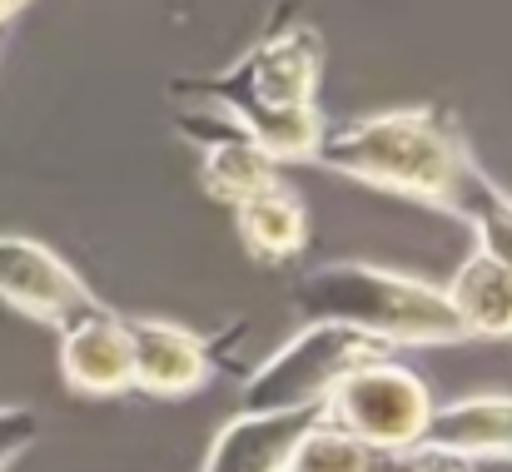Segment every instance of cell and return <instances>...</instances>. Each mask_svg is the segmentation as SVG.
I'll return each mask as SVG.
<instances>
[{"label":"cell","mask_w":512,"mask_h":472,"mask_svg":"<svg viewBox=\"0 0 512 472\" xmlns=\"http://www.w3.org/2000/svg\"><path fill=\"white\" fill-rule=\"evenodd\" d=\"M373 463H378V448H368L363 438L343 433L324 418L294 443V453L284 458V472H373Z\"/></svg>","instance_id":"obj_15"},{"label":"cell","mask_w":512,"mask_h":472,"mask_svg":"<svg viewBox=\"0 0 512 472\" xmlns=\"http://www.w3.org/2000/svg\"><path fill=\"white\" fill-rule=\"evenodd\" d=\"M468 338H512V264L473 249V259L443 289Z\"/></svg>","instance_id":"obj_13"},{"label":"cell","mask_w":512,"mask_h":472,"mask_svg":"<svg viewBox=\"0 0 512 472\" xmlns=\"http://www.w3.org/2000/svg\"><path fill=\"white\" fill-rule=\"evenodd\" d=\"M309 323H343L373 343H463L468 328L443 289L378 264H319L289 289Z\"/></svg>","instance_id":"obj_3"},{"label":"cell","mask_w":512,"mask_h":472,"mask_svg":"<svg viewBox=\"0 0 512 472\" xmlns=\"http://www.w3.org/2000/svg\"><path fill=\"white\" fill-rule=\"evenodd\" d=\"M20 5H25V0H0V20H5V15H15Z\"/></svg>","instance_id":"obj_18"},{"label":"cell","mask_w":512,"mask_h":472,"mask_svg":"<svg viewBox=\"0 0 512 472\" xmlns=\"http://www.w3.org/2000/svg\"><path fill=\"white\" fill-rule=\"evenodd\" d=\"M428 413H433V393L428 383L393 363L388 353L358 363L348 378H339V388L324 398V418L363 438L368 448L378 453H393V448H413L428 428Z\"/></svg>","instance_id":"obj_5"},{"label":"cell","mask_w":512,"mask_h":472,"mask_svg":"<svg viewBox=\"0 0 512 472\" xmlns=\"http://www.w3.org/2000/svg\"><path fill=\"white\" fill-rule=\"evenodd\" d=\"M60 378L85 398L130 393V333L125 318L90 304L60 328Z\"/></svg>","instance_id":"obj_8"},{"label":"cell","mask_w":512,"mask_h":472,"mask_svg":"<svg viewBox=\"0 0 512 472\" xmlns=\"http://www.w3.org/2000/svg\"><path fill=\"white\" fill-rule=\"evenodd\" d=\"M448 214H458L478 234V249L483 254L512 264V194L493 174H483L478 164H468L463 179H458V194H453V209Z\"/></svg>","instance_id":"obj_14"},{"label":"cell","mask_w":512,"mask_h":472,"mask_svg":"<svg viewBox=\"0 0 512 472\" xmlns=\"http://www.w3.org/2000/svg\"><path fill=\"white\" fill-rule=\"evenodd\" d=\"M314 423H324V403L289 413H239L219 428L199 472H284V458Z\"/></svg>","instance_id":"obj_9"},{"label":"cell","mask_w":512,"mask_h":472,"mask_svg":"<svg viewBox=\"0 0 512 472\" xmlns=\"http://www.w3.org/2000/svg\"><path fill=\"white\" fill-rule=\"evenodd\" d=\"M383 343L343 328V323H309L299 338H289L274 358H264L244 383V413H289L324 403L339 378H348L358 363L378 358Z\"/></svg>","instance_id":"obj_4"},{"label":"cell","mask_w":512,"mask_h":472,"mask_svg":"<svg viewBox=\"0 0 512 472\" xmlns=\"http://www.w3.org/2000/svg\"><path fill=\"white\" fill-rule=\"evenodd\" d=\"M130 333V388L150 398H184L209 383L214 353L199 333L165 318H125Z\"/></svg>","instance_id":"obj_7"},{"label":"cell","mask_w":512,"mask_h":472,"mask_svg":"<svg viewBox=\"0 0 512 472\" xmlns=\"http://www.w3.org/2000/svg\"><path fill=\"white\" fill-rule=\"evenodd\" d=\"M0 299L25 318H40L55 328H65L90 304H100L55 249L25 234H0Z\"/></svg>","instance_id":"obj_6"},{"label":"cell","mask_w":512,"mask_h":472,"mask_svg":"<svg viewBox=\"0 0 512 472\" xmlns=\"http://www.w3.org/2000/svg\"><path fill=\"white\" fill-rule=\"evenodd\" d=\"M229 209H234L239 239H244V249H249L254 259L279 264V259H289V254H299V249L309 244V214H304L299 194H294L284 179H269L264 189L244 194V199L229 204Z\"/></svg>","instance_id":"obj_12"},{"label":"cell","mask_w":512,"mask_h":472,"mask_svg":"<svg viewBox=\"0 0 512 472\" xmlns=\"http://www.w3.org/2000/svg\"><path fill=\"white\" fill-rule=\"evenodd\" d=\"M428 448L458 453V458H512V398L503 393H478L458 403H433L423 438Z\"/></svg>","instance_id":"obj_10"},{"label":"cell","mask_w":512,"mask_h":472,"mask_svg":"<svg viewBox=\"0 0 512 472\" xmlns=\"http://www.w3.org/2000/svg\"><path fill=\"white\" fill-rule=\"evenodd\" d=\"M184 135H194V140L204 145L199 184H204V194L219 199V204H239L244 194H254V189H264L269 179H279V159L269 155L259 140H249L239 125H229V120H224L214 135H204V130H184Z\"/></svg>","instance_id":"obj_11"},{"label":"cell","mask_w":512,"mask_h":472,"mask_svg":"<svg viewBox=\"0 0 512 472\" xmlns=\"http://www.w3.org/2000/svg\"><path fill=\"white\" fill-rule=\"evenodd\" d=\"M373 472H473V458H458V453H443V448L413 443V448L378 453Z\"/></svg>","instance_id":"obj_16"},{"label":"cell","mask_w":512,"mask_h":472,"mask_svg":"<svg viewBox=\"0 0 512 472\" xmlns=\"http://www.w3.org/2000/svg\"><path fill=\"white\" fill-rule=\"evenodd\" d=\"M35 433H40V418H35L30 408H10V403H0V472L10 468V463L35 443Z\"/></svg>","instance_id":"obj_17"},{"label":"cell","mask_w":512,"mask_h":472,"mask_svg":"<svg viewBox=\"0 0 512 472\" xmlns=\"http://www.w3.org/2000/svg\"><path fill=\"white\" fill-rule=\"evenodd\" d=\"M324 45L314 30H289L274 40H259L244 60H234L224 75L199 85H174V95L209 100L229 115L249 140H259L274 159L314 155L324 135V115L314 110Z\"/></svg>","instance_id":"obj_1"},{"label":"cell","mask_w":512,"mask_h":472,"mask_svg":"<svg viewBox=\"0 0 512 472\" xmlns=\"http://www.w3.org/2000/svg\"><path fill=\"white\" fill-rule=\"evenodd\" d=\"M309 159H319L334 174L363 179L373 189L433 204V209H453L458 179L473 164L458 130L438 120L433 110H388L353 125H324Z\"/></svg>","instance_id":"obj_2"}]
</instances>
